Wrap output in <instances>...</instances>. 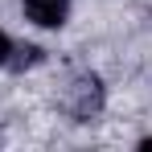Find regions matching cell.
<instances>
[{
    "instance_id": "1",
    "label": "cell",
    "mask_w": 152,
    "mask_h": 152,
    "mask_svg": "<svg viewBox=\"0 0 152 152\" xmlns=\"http://www.w3.org/2000/svg\"><path fill=\"white\" fill-rule=\"evenodd\" d=\"M99 107H103V82L95 74H78L66 91V111L78 124H86L91 115H99Z\"/></svg>"
},
{
    "instance_id": "2",
    "label": "cell",
    "mask_w": 152,
    "mask_h": 152,
    "mask_svg": "<svg viewBox=\"0 0 152 152\" xmlns=\"http://www.w3.org/2000/svg\"><path fill=\"white\" fill-rule=\"evenodd\" d=\"M25 4V17L41 29H62L70 17V4L66 0H21Z\"/></svg>"
},
{
    "instance_id": "3",
    "label": "cell",
    "mask_w": 152,
    "mask_h": 152,
    "mask_svg": "<svg viewBox=\"0 0 152 152\" xmlns=\"http://www.w3.org/2000/svg\"><path fill=\"white\" fill-rule=\"evenodd\" d=\"M37 62H41V50H37V45H25V50H12V53H8V62H4V66L25 70V66H37Z\"/></svg>"
},
{
    "instance_id": "4",
    "label": "cell",
    "mask_w": 152,
    "mask_h": 152,
    "mask_svg": "<svg viewBox=\"0 0 152 152\" xmlns=\"http://www.w3.org/2000/svg\"><path fill=\"white\" fill-rule=\"evenodd\" d=\"M8 53H12V41H8V37H4V33H0V66H4V62H8Z\"/></svg>"
}]
</instances>
